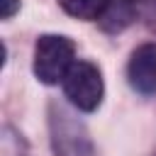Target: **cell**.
<instances>
[{
  "instance_id": "6da1fadb",
  "label": "cell",
  "mask_w": 156,
  "mask_h": 156,
  "mask_svg": "<svg viewBox=\"0 0 156 156\" xmlns=\"http://www.w3.org/2000/svg\"><path fill=\"white\" fill-rule=\"evenodd\" d=\"M76 44L63 34H41L34 44V76L44 85L63 83L73 66Z\"/></svg>"
},
{
  "instance_id": "7a4b0ae2",
  "label": "cell",
  "mask_w": 156,
  "mask_h": 156,
  "mask_svg": "<svg viewBox=\"0 0 156 156\" xmlns=\"http://www.w3.org/2000/svg\"><path fill=\"white\" fill-rule=\"evenodd\" d=\"M61 85H63V95L68 98V102L80 112L98 110L105 95L102 73L90 61H73Z\"/></svg>"
},
{
  "instance_id": "3957f363",
  "label": "cell",
  "mask_w": 156,
  "mask_h": 156,
  "mask_svg": "<svg viewBox=\"0 0 156 156\" xmlns=\"http://www.w3.org/2000/svg\"><path fill=\"white\" fill-rule=\"evenodd\" d=\"M49 129H51V146L56 156H95V146L90 134L80 119L66 112L58 105L49 110Z\"/></svg>"
},
{
  "instance_id": "277c9868",
  "label": "cell",
  "mask_w": 156,
  "mask_h": 156,
  "mask_svg": "<svg viewBox=\"0 0 156 156\" xmlns=\"http://www.w3.org/2000/svg\"><path fill=\"white\" fill-rule=\"evenodd\" d=\"M127 78L136 93L141 95L156 93V44H141L132 51Z\"/></svg>"
},
{
  "instance_id": "5b68a950",
  "label": "cell",
  "mask_w": 156,
  "mask_h": 156,
  "mask_svg": "<svg viewBox=\"0 0 156 156\" xmlns=\"http://www.w3.org/2000/svg\"><path fill=\"white\" fill-rule=\"evenodd\" d=\"M58 5L66 15L90 22V20H100L107 12L110 0H58Z\"/></svg>"
},
{
  "instance_id": "8992f818",
  "label": "cell",
  "mask_w": 156,
  "mask_h": 156,
  "mask_svg": "<svg viewBox=\"0 0 156 156\" xmlns=\"http://www.w3.org/2000/svg\"><path fill=\"white\" fill-rule=\"evenodd\" d=\"M20 10V0H2V20H10Z\"/></svg>"
},
{
  "instance_id": "52a82bcc",
  "label": "cell",
  "mask_w": 156,
  "mask_h": 156,
  "mask_svg": "<svg viewBox=\"0 0 156 156\" xmlns=\"http://www.w3.org/2000/svg\"><path fill=\"white\" fill-rule=\"evenodd\" d=\"M124 2H141V0H124Z\"/></svg>"
},
{
  "instance_id": "ba28073f",
  "label": "cell",
  "mask_w": 156,
  "mask_h": 156,
  "mask_svg": "<svg viewBox=\"0 0 156 156\" xmlns=\"http://www.w3.org/2000/svg\"><path fill=\"white\" fill-rule=\"evenodd\" d=\"M154 156H156V154H154Z\"/></svg>"
}]
</instances>
